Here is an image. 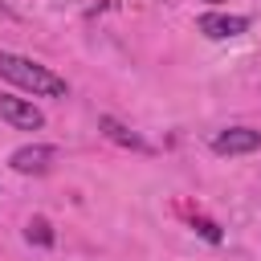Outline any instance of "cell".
<instances>
[{"instance_id":"6da1fadb","label":"cell","mask_w":261,"mask_h":261,"mask_svg":"<svg viewBox=\"0 0 261 261\" xmlns=\"http://www.w3.org/2000/svg\"><path fill=\"white\" fill-rule=\"evenodd\" d=\"M0 77L37 94V98H65L69 94V82L57 77L49 65H37L33 57H20V53H4L0 49Z\"/></svg>"},{"instance_id":"7a4b0ae2","label":"cell","mask_w":261,"mask_h":261,"mask_svg":"<svg viewBox=\"0 0 261 261\" xmlns=\"http://www.w3.org/2000/svg\"><path fill=\"white\" fill-rule=\"evenodd\" d=\"M8 163H12V171H20V175H41V171H49V167L57 163V147H49V143H29V147H16Z\"/></svg>"},{"instance_id":"3957f363","label":"cell","mask_w":261,"mask_h":261,"mask_svg":"<svg viewBox=\"0 0 261 261\" xmlns=\"http://www.w3.org/2000/svg\"><path fill=\"white\" fill-rule=\"evenodd\" d=\"M0 118L12 122L16 130H41L45 126V114L29 98H12V94H0Z\"/></svg>"},{"instance_id":"277c9868","label":"cell","mask_w":261,"mask_h":261,"mask_svg":"<svg viewBox=\"0 0 261 261\" xmlns=\"http://www.w3.org/2000/svg\"><path fill=\"white\" fill-rule=\"evenodd\" d=\"M249 29V16H237V12H204L196 20V33L212 37V41H228V37H241Z\"/></svg>"},{"instance_id":"5b68a950","label":"cell","mask_w":261,"mask_h":261,"mask_svg":"<svg viewBox=\"0 0 261 261\" xmlns=\"http://www.w3.org/2000/svg\"><path fill=\"white\" fill-rule=\"evenodd\" d=\"M257 147H261V130H253V126H228V130H220L212 139L216 155H249Z\"/></svg>"},{"instance_id":"8992f818","label":"cell","mask_w":261,"mask_h":261,"mask_svg":"<svg viewBox=\"0 0 261 261\" xmlns=\"http://www.w3.org/2000/svg\"><path fill=\"white\" fill-rule=\"evenodd\" d=\"M98 130H102L110 143H118V147H130V151H151V147H147V139H139L130 126H122V122H118V118H110V114H102V118H98Z\"/></svg>"},{"instance_id":"52a82bcc","label":"cell","mask_w":261,"mask_h":261,"mask_svg":"<svg viewBox=\"0 0 261 261\" xmlns=\"http://www.w3.org/2000/svg\"><path fill=\"white\" fill-rule=\"evenodd\" d=\"M24 237H29L33 245H41V249H49V245H53V228H49V220H41V216H33V220H29Z\"/></svg>"},{"instance_id":"ba28073f","label":"cell","mask_w":261,"mask_h":261,"mask_svg":"<svg viewBox=\"0 0 261 261\" xmlns=\"http://www.w3.org/2000/svg\"><path fill=\"white\" fill-rule=\"evenodd\" d=\"M192 228H196V232H200V237H204L208 245H220V228H216L212 220H204V216H196V220H192Z\"/></svg>"},{"instance_id":"9c48e42d","label":"cell","mask_w":261,"mask_h":261,"mask_svg":"<svg viewBox=\"0 0 261 261\" xmlns=\"http://www.w3.org/2000/svg\"><path fill=\"white\" fill-rule=\"evenodd\" d=\"M0 16H12V8H8V4H0Z\"/></svg>"},{"instance_id":"30bf717a","label":"cell","mask_w":261,"mask_h":261,"mask_svg":"<svg viewBox=\"0 0 261 261\" xmlns=\"http://www.w3.org/2000/svg\"><path fill=\"white\" fill-rule=\"evenodd\" d=\"M208 4H220V0H208Z\"/></svg>"}]
</instances>
